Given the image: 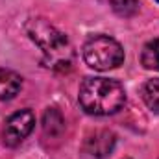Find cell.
I'll use <instances>...</instances> for the list:
<instances>
[{"mask_svg":"<svg viewBox=\"0 0 159 159\" xmlns=\"http://www.w3.org/2000/svg\"><path fill=\"white\" fill-rule=\"evenodd\" d=\"M80 106L85 113L106 117L117 113L126 102V91L109 78H85L80 85Z\"/></svg>","mask_w":159,"mask_h":159,"instance_id":"6da1fadb","label":"cell"},{"mask_svg":"<svg viewBox=\"0 0 159 159\" xmlns=\"http://www.w3.org/2000/svg\"><path fill=\"white\" fill-rule=\"evenodd\" d=\"M26 34L44 54V61L48 67L57 69L70 65V44L65 34H61L57 28H54L44 19H30L26 22Z\"/></svg>","mask_w":159,"mask_h":159,"instance_id":"7a4b0ae2","label":"cell"},{"mask_svg":"<svg viewBox=\"0 0 159 159\" xmlns=\"http://www.w3.org/2000/svg\"><path fill=\"white\" fill-rule=\"evenodd\" d=\"M83 59L94 70H111L124 63V50L109 35H94L83 44Z\"/></svg>","mask_w":159,"mask_h":159,"instance_id":"3957f363","label":"cell"},{"mask_svg":"<svg viewBox=\"0 0 159 159\" xmlns=\"http://www.w3.org/2000/svg\"><path fill=\"white\" fill-rule=\"evenodd\" d=\"M34 126H35V115L32 109H20L13 113L4 124V131H2L4 143L11 148L19 146L32 133Z\"/></svg>","mask_w":159,"mask_h":159,"instance_id":"277c9868","label":"cell"},{"mask_svg":"<svg viewBox=\"0 0 159 159\" xmlns=\"http://www.w3.org/2000/svg\"><path fill=\"white\" fill-rule=\"evenodd\" d=\"M115 133L107 131V129H100V131H94L87 141H85V152L94 159H104L107 157L113 148H115Z\"/></svg>","mask_w":159,"mask_h":159,"instance_id":"5b68a950","label":"cell"},{"mask_svg":"<svg viewBox=\"0 0 159 159\" xmlns=\"http://www.w3.org/2000/svg\"><path fill=\"white\" fill-rule=\"evenodd\" d=\"M22 78L9 69H0V100H11L19 94Z\"/></svg>","mask_w":159,"mask_h":159,"instance_id":"8992f818","label":"cell"},{"mask_svg":"<svg viewBox=\"0 0 159 159\" xmlns=\"http://www.w3.org/2000/svg\"><path fill=\"white\" fill-rule=\"evenodd\" d=\"M141 63L148 70H159V39L148 41L141 52Z\"/></svg>","mask_w":159,"mask_h":159,"instance_id":"52a82bcc","label":"cell"},{"mask_svg":"<svg viewBox=\"0 0 159 159\" xmlns=\"http://www.w3.org/2000/svg\"><path fill=\"white\" fill-rule=\"evenodd\" d=\"M141 96L148 109L159 115V80H148L141 87Z\"/></svg>","mask_w":159,"mask_h":159,"instance_id":"ba28073f","label":"cell"},{"mask_svg":"<svg viewBox=\"0 0 159 159\" xmlns=\"http://www.w3.org/2000/svg\"><path fill=\"white\" fill-rule=\"evenodd\" d=\"M63 128H65V120H63L61 113L57 109H48L44 113V117H43V129H44L46 135L56 137V135H59L63 131Z\"/></svg>","mask_w":159,"mask_h":159,"instance_id":"9c48e42d","label":"cell"},{"mask_svg":"<svg viewBox=\"0 0 159 159\" xmlns=\"http://www.w3.org/2000/svg\"><path fill=\"white\" fill-rule=\"evenodd\" d=\"M111 7L119 17H133L139 11V0H111Z\"/></svg>","mask_w":159,"mask_h":159,"instance_id":"30bf717a","label":"cell"},{"mask_svg":"<svg viewBox=\"0 0 159 159\" xmlns=\"http://www.w3.org/2000/svg\"><path fill=\"white\" fill-rule=\"evenodd\" d=\"M156 2H159V0H156Z\"/></svg>","mask_w":159,"mask_h":159,"instance_id":"8fae6325","label":"cell"}]
</instances>
